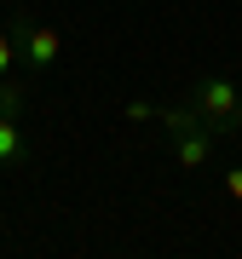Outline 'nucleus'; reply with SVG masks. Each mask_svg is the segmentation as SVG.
Instances as JSON below:
<instances>
[{
  "label": "nucleus",
  "instance_id": "f257e3e1",
  "mask_svg": "<svg viewBox=\"0 0 242 259\" xmlns=\"http://www.w3.org/2000/svg\"><path fill=\"white\" fill-rule=\"evenodd\" d=\"M190 110L202 115L219 139L242 127V93H236L231 75H208V81H196V87H190Z\"/></svg>",
  "mask_w": 242,
  "mask_h": 259
},
{
  "label": "nucleus",
  "instance_id": "f03ea898",
  "mask_svg": "<svg viewBox=\"0 0 242 259\" xmlns=\"http://www.w3.org/2000/svg\"><path fill=\"white\" fill-rule=\"evenodd\" d=\"M12 29H18V47H23V58H29V75H52L58 58H64V35H58L52 23H35L29 12H18Z\"/></svg>",
  "mask_w": 242,
  "mask_h": 259
},
{
  "label": "nucleus",
  "instance_id": "7ed1b4c3",
  "mask_svg": "<svg viewBox=\"0 0 242 259\" xmlns=\"http://www.w3.org/2000/svg\"><path fill=\"white\" fill-rule=\"evenodd\" d=\"M168 144H173V161L185 167V173H202V167L214 161L219 133H214V127H190V133H179V139H168Z\"/></svg>",
  "mask_w": 242,
  "mask_h": 259
},
{
  "label": "nucleus",
  "instance_id": "20e7f679",
  "mask_svg": "<svg viewBox=\"0 0 242 259\" xmlns=\"http://www.w3.org/2000/svg\"><path fill=\"white\" fill-rule=\"evenodd\" d=\"M12 167H23V127L18 115H0V173H12Z\"/></svg>",
  "mask_w": 242,
  "mask_h": 259
},
{
  "label": "nucleus",
  "instance_id": "39448f33",
  "mask_svg": "<svg viewBox=\"0 0 242 259\" xmlns=\"http://www.w3.org/2000/svg\"><path fill=\"white\" fill-rule=\"evenodd\" d=\"M156 127L168 133V139H179V133H190V127H208V121L196 115L190 104H162V110H156Z\"/></svg>",
  "mask_w": 242,
  "mask_h": 259
},
{
  "label": "nucleus",
  "instance_id": "423d86ee",
  "mask_svg": "<svg viewBox=\"0 0 242 259\" xmlns=\"http://www.w3.org/2000/svg\"><path fill=\"white\" fill-rule=\"evenodd\" d=\"M29 98H35V81H18V75H0V115H23Z\"/></svg>",
  "mask_w": 242,
  "mask_h": 259
},
{
  "label": "nucleus",
  "instance_id": "0eeeda50",
  "mask_svg": "<svg viewBox=\"0 0 242 259\" xmlns=\"http://www.w3.org/2000/svg\"><path fill=\"white\" fill-rule=\"evenodd\" d=\"M18 58H23L18 29H0V75H12V69H18Z\"/></svg>",
  "mask_w": 242,
  "mask_h": 259
},
{
  "label": "nucleus",
  "instance_id": "6e6552de",
  "mask_svg": "<svg viewBox=\"0 0 242 259\" xmlns=\"http://www.w3.org/2000/svg\"><path fill=\"white\" fill-rule=\"evenodd\" d=\"M121 115H127V121H156V104H150V98H127Z\"/></svg>",
  "mask_w": 242,
  "mask_h": 259
},
{
  "label": "nucleus",
  "instance_id": "1a4fd4ad",
  "mask_svg": "<svg viewBox=\"0 0 242 259\" xmlns=\"http://www.w3.org/2000/svg\"><path fill=\"white\" fill-rule=\"evenodd\" d=\"M225 190H231L236 202H242V167H225Z\"/></svg>",
  "mask_w": 242,
  "mask_h": 259
}]
</instances>
